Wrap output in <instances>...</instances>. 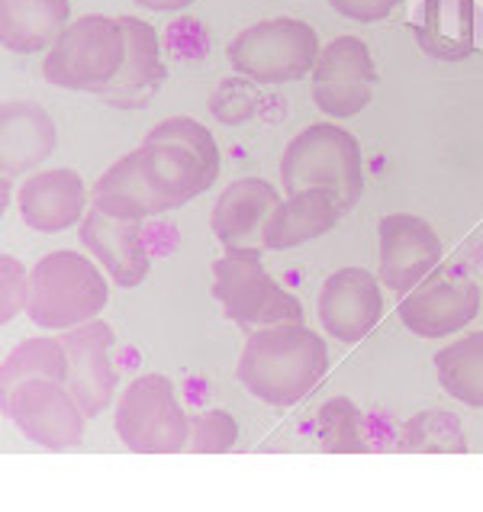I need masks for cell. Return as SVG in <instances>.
I'll use <instances>...</instances> for the list:
<instances>
[{"label": "cell", "mask_w": 483, "mask_h": 512, "mask_svg": "<svg viewBox=\"0 0 483 512\" xmlns=\"http://www.w3.org/2000/svg\"><path fill=\"white\" fill-rule=\"evenodd\" d=\"M329 371V348L303 323H277L248 332L239 380L255 400L268 406H294L319 387Z\"/></svg>", "instance_id": "6da1fadb"}, {"label": "cell", "mask_w": 483, "mask_h": 512, "mask_svg": "<svg viewBox=\"0 0 483 512\" xmlns=\"http://www.w3.org/2000/svg\"><path fill=\"white\" fill-rule=\"evenodd\" d=\"M142 171L165 210H181L216 184L223 158L213 133L190 116L161 120L139 145Z\"/></svg>", "instance_id": "7a4b0ae2"}, {"label": "cell", "mask_w": 483, "mask_h": 512, "mask_svg": "<svg viewBox=\"0 0 483 512\" xmlns=\"http://www.w3.org/2000/svg\"><path fill=\"white\" fill-rule=\"evenodd\" d=\"M107 271L81 252L42 255L29 277V319L42 332H68L97 319L110 303Z\"/></svg>", "instance_id": "3957f363"}, {"label": "cell", "mask_w": 483, "mask_h": 512, "mask_svg": "<svg viewBox=\"0 0 483 512\" xmlns=\"http://www.w3.org/2000/svg\"><path fill=\"white\" fill-rule=\"evenodd\" d=\"M281 184L287 194L326 190L342 213H348L364 197V155L358 139L339 123L306 126L281 155Z\"/></svg>", "instance_id": "277c9868"}, {"label": "cell", "mask_w": 483, "mask_h": 512, "mask_svg": "<svg viewBox=\"0 0 483 512\" xmlns=\"http://www.w3.org/2000/svg\"><path fill=\"white\" fill-rule=\"evenodd\" d=\"M126 62V29L120 17L87 13V17L65 26V33L55 39L42 75L49 84L65 91L104 94L116 81Z\"/></svg>", "instance_id": "5b68a950"}, {"label": "cell", "mask_w": 483, "mask_h": 512, "mask_svg": "<svg viewBox=\"0 0 483 512\" xmlns=\"http://www.w3.org/2000/svg\"><path fill=\"white\" fill-rule=\"evenodd\" d=\"M213 297L229 323L255 332L277 323H303V303L271 277L258 248H226L213 265Z\"/></svg>", "instance_id": "8992f818"}, {"label": "cell", "mask_w": 483, "mask_h": 512, "mask_svg": "<svg viewBox=\"0 0 483 512\" xmlns=\"http://www.w3.org/2000/svg\"><path fill=\"white\" fill-rule=\"evenodd\" d=\"M319 52V33L306 20L294 17L252 23L226 46V58L236 75L258 84H287L313 75Z\"/></svg>", "instance_id": "52a82bcc"}, {"label": "cell", "mask_w": 483, "mask_h": 512, "mask_svg": "<svg viewBox=\"0 0 483 512\" xmlns=\"http://www.w3.org/2000/svg\"><path fill=\"white\" fill-rule=\"evenodd\" d=\"M113 422L120 442L136 455H178L190 445L194 416H187L165 374H142L120 393Z\"/></svg>", "instance_id": "ba28073f"}, {"label": "cell", "mask_w": 483, "mask_h": 512, "mask_svg": "<svg viewBox=\"0 0 483 512\" xmlns=\"http://www.w3.org/2000/svg\"><path fill=\"white\" fill-rule=\"evenodd\" d=\"M4 409L23 438L46 451H75L84 445L87 416L65 380L29 377L4 390Z\"/></svg>", "instance_id": "9c48e42d"}, {"label": "cell", "mask_w": 483, "mask_h": 512, "mask_svg": "<svg viewBox=\"0 0 483 512\" xmlns=\"http://www.w3.org/2000/svg\"><path fill=\"white\" fill-rule=\"evenodd\" d=\"M377 65L358 36H339L322 46L313 68V100L332 120H351L371 104Z\"/></svg>", "instance_id": "30bf717a"}, {"label": "cell", "mask_w": 483, "mask_h": 512, "mask_svg": "<svg viewBox=\"0 0 483 512\" xmlns=\"http://www.w3.org/2000/svg\"><path fill=\"white\" fill-rule=\"evenodd\" d=\"M316 310L332 339L355 345L368 339L384 316V281L368 268H339L322 281Z\"/></svg>", "instance_id": "8fae6325"}, {"label": "cell", "mask_w": 483, "mask_h": 512, "mask_svg": "<svg viewBox=\"0 0 483 512\" xmlns=\"http://www.w3.org/2000/svg\"><path fill=\"white\" fill-rule=\"evenodd\" d=\"M380 281L393 294H409L438 268L445 245L438 232L413 213H390L380 219Z\"/></svg>", "instance_id": "7c38bea8"}, {"label": "cell", "mask_w": 483, "mask_h": 512, "mask_svg": "<svg viewBox=\"0 0 483 512\" xmlns=\"http://www.w3.org/2000/svg\"><path fill=\"white\" fill-rule=\"evenodd\" d=\"M62 342L68 348L65 384L84 406V413L94 419L113 403L116 390H120V374H116L113 361V329L97 316L91 323L68 329Z\"/></svg>", "instance_id": "4fadbf2b"}, {"label": "cell", "mask_w": 483, "mask_h": 512, "mask_svg": "<svg viewBox=\"0 0 483 512\" xmlns=\"http://www.w3.org/2000/svg\"><path fill=\"white\" fill-rule=\"evenodd\" d=\"M480 287L471 281L426 277L419 287L403 294L397 313L400 323L419 339H451L480 316Z\"/></svg>", "instance_id": "5bb4252c"}, {"label": "cell", "mask_w": 483, "mask_h": 512, "mask_svg": "<svg viewBox=\"0 0 483 512\" xmlns=\"http://www.w3.org/2000/svg\"><path fill=\"white\" fill-rule=\"evenodd\" d=\"M17 207L29 229L55 236V232L81 226V219L91 210V190L78 171L49 168L29 174L20 184Z\"/></svg>", "instance_id": "9a60e30c"}, {"label": "cell", "mask_w": 483, "mask_h": 512, "mask_svg": "<svg viewBox=\"0 0 483 512\" xmlns=\"http://www.w3.org/2000/svg\"><path fill=\"white\" fill-rule=\"evenodd\" d=\"M81 245L116 287H139L152 271V255L142 239V219H116L91 207L81 219Z\"/></svg>", "instance_id": "2e32d148"}, {"label": "cell", "mask_w": 483, "mask_h": 512, "mask_svg": "<svg viewBox=\"0 0 483 512\" xmlns=\"http://www.w3.org/2000/svg\"><path fill=\"white\" fill-rule=\"evenodd\" d=\"M120 23L126 29V62L116 81L100 94V100H107V107L136 110L149 104L161 87H165L168 68L165 58H161L158 33L152 23H145L139 17H120Z\"/></svg>", "instance_id": "e0dca14e"}, {"label": "cell", "mask_w": 483, "mask_h": 512, "mask_svg": "<svg viewBox=\"0 0 483 512\" xmlns=\"http://www.w3.org/2000/svg\"><path fill=\"white\" fill-rule=\"evenodd\" d=\"M58 145L55 120L39 104L10 100L0 110V168L7 178L36 171Z\"/></svg>", "instance_id": "ac0fdd59"}, {"label": "cell", "mask_w": 483, "mask_h": 512, "mask_svg": "<svg viewBox=\"0 0 483 512\" xmlns=\"http://www.w3.org/2000/svg\"><path fill=\"white\" fill-rule=\"evenodd\" d=\"M277 203H281V194L265 178L232 181L213 207V236L223 248H248V242L261 239V229Z\"/></svg>", "instance_id": "d6986e66"}, {"label": "cell", "mask_w": 483, "mask_h": 512, "mask_svg": "<svg viewBox=\"0 0 483 512\" xmlns=\"http://www.w3.org/2000/svg\"><path fill=\"white\" fill-rule=\"evenodd\" d=\"M342 216V207L326 190H297V194H287V200L277 203L268 216L261 229V245L271 252H287V248L316 242L339 226Z\"/></svg>", "instance_id": "ffe728a7"}, {"label": "cell", "mask_w": 483, "mask_h": 512, "mask_svg": "<svg viewBox=\"0 0 483 512\" xmlns=\"http://www.w3.org/2000/svg\"><path fill=\"white\" fill-rule=\"evenodd\" d=\"M71 17L68 0H0V42L17 55L55 46Z\"/></svg>", "instance_id": "44dd1931"}, {"label": "cell", "mask_w": 483, "mask_h": 512, "mask_svg": "<svg viewBox=\"0 0 483 512\" xmlns=\"http://www.w3.org/2000/svg\"><path fill=\"white\" fill-rule=\"evenodd\" d=\"M91 207L116 219H149L168 213L165 203L152 190L149 178H145L139 149L123 155L120 162L100 174L91 190Z\"/></svg>", "instance_id": "7402d4cb"}, {"label": "cell", "mask_w": 483, "mask_h": 512, "mask_svg": "<svg viewBox=\"0 0 483 512\" xmlns=\"http://www.w3.org/2000/svg\"><path fill=\"white\" fill-rule=\"evenodd\" d=\"M419 46L442 62H461L474 49L471 0H426L416 26Z\"/></svg>", "instance_id": "603a6c76"}, {"label": "cell", "mask_w": 483, "mask_h": 512, "mask_svg": "<svg viewBox=\"0 0 483 512\" xmlns=\"http://www.w3.org/2000/svg\"><path fill=\"white\" fill-rule=\"evenodd\" d=\"M435 377L448 397L483 409V332H467L435 355Z\"/></svg>", "instance_id": "cb8c5ba5"}, {"label": "cell", "mask_w": 483, "mask_h": 512, "mask_svg": "<svg viewBox=\"0 0 483 512\" xmlns=\"http://www.w3.org/2000/svg\"><path fill=\"white\" fill-rule=\"evenodd\" d=\"M29 377L68 380V348L62 339H52V335L29 339V342H20L4 358V374H0L4 390H10L13 384H20V380H29Z\"/></svg>", "instance_id": "d4e9b609"}, {"label": "cell", "mask_w": 483, "mask_h": 512, "mask_svg": "<svg viewBox=\"0 0 483 512\" xmlns=\"http://www.w3.org/2000/svg\"><path fill=\"white\" fill-rule=\"evenodd\" d=\"M316 435H319V448L326 455H358V451H364L361 409L348 397L326 400L316 416Z\"/></svg>", "instance_id": "484cf974"}, {"label": "cell", "mask_w": 483, "mask_h": 512, "mask_svg": "<svg viewBox=\"0 0 483 512\" xmlns=\"http://www.w3.org/2000/svg\"><path fill=\"white\" fill-rule=\"evenodd\" d=\"M239 442V422L226 409H207V413L194 416L190 426V445L187 451L194 455H226Z\"/></svg>", "instance_id": "4316f807"}, {"label": "cell", "mask_w": 483, "mask_h": 512, "mask_svg": "<svg viewBox=\"0 0 483 512\" xmlns=\"http://www.w3.org/2000/svg\"><path fill=\"white\" fill-rule=\"evenodd\" d=\"M29 277H33V271H26L20 258H0V319L4 323H13L20 313L29 310Z\"/></svg>", "instance_id": "83f0119b"}, {"label": "cell", "mask_w": 483, "mask_h": 512, "mask_svg": "<svg viewBox=\"0 0 483 512\" xmlns=\"http://www.w3.org/2000/svg\"><path fill=\"white\" fill-rule=\"evenodd\" d=\"M335 13H342L348 20L358 23H377L387 20L390 13H397L403 0H329Z\"/></svg>", "instance_id": "f1b7e54d"}, {"label": "cell", "mask_w": 483, "mask_h": 512, "mask_svg": "<svg viewBox=\"0 0 483 512\" xmlns=\"http://www.w3.org/2000/svg\"><path fill=\"white\" fill-rule=\"evenodd\" d=\"M133 4L158 10V13H174V10H187L190 4H197V0H133Z\"/></svg>", "instance_id": "f546056e"}]
</instances>
